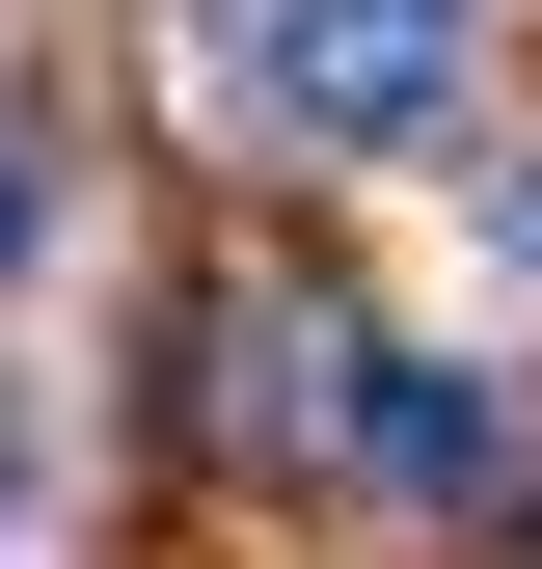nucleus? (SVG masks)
I'll return each instance as SVG.
<instances>
[{
  "label": "nucleus",
  "instance_id": "nucleus-2",
  "mask_svg": "<svg viewBox=\"0 0 542 569\" xmlns=\"http://www.w3.org/2000/svg\"><path fill=\"white\" fill-rule=\"evenodd\" d=\"M190 352H218V380H190V435H218V461H299L325 407H353V299H218Z\"/></svg>",
  "mask_w": 542,
  "mask_h": 569
},
{
  "label": "nucleus",
  "instance_id": "nucleus-1",
  "mask_svg": "<svg viewBox=\"0 0 542 569\" xmlns=\"http://www.w3.org/2000/svg\"><path fill=\"white\" fill-rule=\"evenodd\" d=\"M244 82L299 163H406L461 136V0H244Z\"/></svg>",
  "mask_w": 542,
  "mask_h": 569
},
{
  "label": "nucleus",
  "instance_id": "nucleus-3",
  "mask_svg": "<svg viewBox=\"0 0 542 569\" xmlns=\"http://www.w3.org/2000/svg\"><path fill=\"white\" fill-rule=\"evenodd\" d=\"M353 435H380V488H406V516H461V488H515V407L461 380V352H380V380H353Z\"/></svg>",
  "mask_w": 542,
  "mask_h": 569
}]
</instances>
